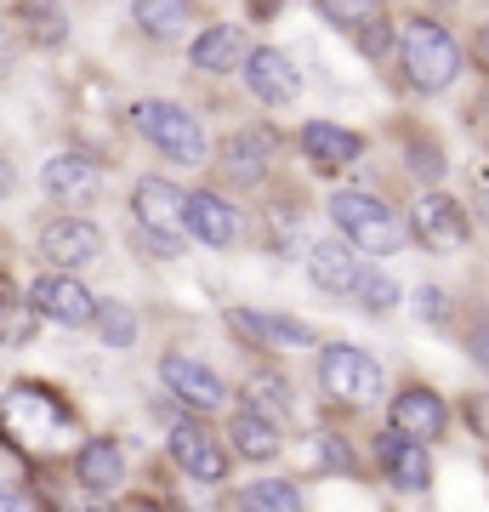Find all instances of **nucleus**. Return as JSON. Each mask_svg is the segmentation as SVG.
<instances>
[{
    "instance_id": "nucleus-16",
    "label": "nucleus",
    "mask_w": 489,
    "mask_h": 512,
    "mask_svg": "<svg viewBox=\"0 0 489 512\" xmlns=\"http://www.w3.org/2000/svg\"><path fill=\"white\" fill-rule=\"evenodd\" d=\"M376 461H381V473L393 478L399 490H427L433 484V461H427V444H410L399 439L393 427L376 439Z\"/></svg>"
},
{
    "instance_id": "nucleus-27",
    "label": "nucleus",
    "mask_w": 489,
    "mask_h": 512,
    "mask_svg": "<svg viewBox=\"0 0 489 512\" xmlns=\"http://www.w3.org/2000/svg\"><path fill=\"white\" fill-rule=\"evenodd\" d=\"M239 512H302V495L290 478H262V484H245Z\"/></svg>"
},
{
    "instance_id": "nucleus-31",
    "label": "nucleus",
    "mask_w": 489,
    "mask_h": 512,
    "mask_svg": "<svg viewBox=\"0 0 489 512\" xmlns=\"http://www.w3.org/2000/svg\"><path fill=\"white\" fill-rule=\"evenodd\" d=\"M359 302H364L370 313H387L393 302H399V285H393L387 274H376V268H370V274H364V285H359Z\"/></svg>"
},
{
    "instance_id": "nucleus-28",
    "label": "nucleus",
    "mask_w": 489,
    "mask_h": 512,
    "mask_svg": "<svg viewBox=\"0 0 489 512\" xmlns=\"http://www.w3.org/2000/svg\"><path fill=\"white\" fill-rule=\"evenodd\" d=\"M18 23L35 29V46H57V40L69 35V18L52 12V6H18Z\"/></svg>"
},
{
    "instance_id": "nucleus-25",
    "label": "nucleus",
    "mask_w": 489,
    "mask_h": 512,
    "mask_svg": "<svg viewBox=\"0 0 489 512\" xmlns=\"http://www.w3.org/2000/svg\"><path fill=\"white\" fill-rule=\"evenodd\" d=\"M245 404H251L256 416L285 421V416H290V404H296V393H290V382L279 376V370H256L251 382H245Z\"/></svg>"
},
{
    "instance_id": "nucleus-38",
    "label": "nucleus",
    "mask_w": 489,
    "mask_h": 512,
    "mask_svg": "<svg viewBox=\"0 0 489 512\" xmlns=\"http://www.w3.org/2000/svg\"><path fill=\"white\" fill-rule=\"evenodd\" d=\"M131 512H154V507H148V501H137V507H131Z\"/></svg>"
},
{
    "instance_id": "nucleus-5",
    "label": "nucleus",
    "mask_w": 489,
    "mask_h": 512,
    "mask_svg": "<svg viewBox=\"0 0 489 512\" xmlns=\"http://www.w3.org/2000/svg\"><path fill=\"white\" fill-rule=\"evenodd\" d=\"M137 126H143V137L160 148L165 160H177V165H200L205 160L200 120H194L188 109H177V103H143V109H137Z\"/></svg>"
},
{
    "instance_id": "nucleus-29",
    "label": "nucleus",
    "mask_w": 489,
    "mask_h": 512,
    "mask_svg": "<svg viewBox=\"0 0 489 512\" xmlns=\"http://www.w3.org/2000/svg\"><path fill=\"white\" fill-rule=\"evenodd\" d=\"M97 330H103V342H114V348H131V342H137V319H131L126 302H103Z\"/></svg>"
},
{
    "instance_id": "nucleus-19",
    "label": "nucleus",
    "mask_w": 489,
    "mask_h": 512,
    "mask_svg": "<svg viewBox=\"0 0 489 512\" xmlns=\"http://www.w3.org/2000/svg\"><path fill=\"white\" fill-rule=\"evenodd\" d=\"M74 478H80V490H86V495H114V490H120V478H126V456H120V444H114V439L80 444V456H74Z\"/></svg>"
},
{
    "instance_id": "nucleus-4",
    "label": "nucleus",
    "mask_w": 489,
    "mask_h": 512,
    "mask_svg": "<svg viewBox=\"0 0 489 512\" xmlns=\"http://www.w3.org/2000/svg\"><path fill=\"white\" fill-rule=\"evenodd\" d=\"M319 387H325V399L364 410V404L381 399V365L364 348H353V342H330L319 353Z\"/></svg>"
},
{
    "instance_id": "nucleus-35",
    "label": "nucleus",
    "mask_w": 489,
    "mask_h": 512,
    "mask_svg": "<svg viewBox=\"0 0 489 512\" xmlns=\"http://www.w3.org/2000/svg\"><path fill=\"white\" fill-rule=\"evenodd\" d=\"M467 342H472V359H478V365L489 370V313L478 319V325H472V336H467Z\"/></svg>"
},
{
    "instance_id": "nucleus-9",
    "label": "nucleus",
    "mask_w": 489,
    "mask_h": 512,
    "mask_svg": "<svg viewBox=\"0 0 489 512\" xmlns=\"http://www.w3.org/2000/svg\"><path fill=\"white\" fill-rule=\"evenodd\" d=\"M467 234H472V222L450 194H421L416 211H410V239H421L427 251H461Z\"/></svg>"
},
{
    "instance_id": "nucleus-10",
    "label": "nucleus",
    "mask_w": 489,
    "mask_h": 512,
    "mask_svg": "<svg viewBox=\"0 0 489 512\" xmlns=\"http://www.w3.org/2000/svg\"><path fill=\"white\" fill-rule=\"evenodd\" d=\"M387 427L410 444H433L450 427V410H444V399H438L433 387H404L399 399H393V410H387Z\"/></svg>"
},
{
    "instance_id": "nucleus-23",
    "label": "nucleus",
    "mask_w": 489,
    "mask_h": 512,
    "mask_svg": "<svg viewBox=\"0 0 489 512\" xmlns=\"http://www.w3.org/2000/svg\"><path fill=\"white\" fill-rule=\"evenodd\" d=\"M35 325H40L35 302L18 291L12 274H0V348H23V342L35 336Z\"/></svg>"
},
{
    "instance_id": "nucleus-17",
    "label": "nucleus",
    "mask_w": 489,
    "mask_h": 512,
    "mask_svg": "<svg viewBox=\"0 0 489 512\" xmlns=\"http://www.w3.org/2000/svg\"><path fill=\"white\" fill-rule=\"evenodd\" d=\"M359 131H347V126H330V120H308L302 126V154H308L325 177H336L342 165H353L359 160Z\"/></svg>"
},
{
    "instance_id": "nucleus-21",
    "label": "nucleus",
    "mask_w": 489,
    "mask_h": 512,
    "mask_svg": "<svg viewBox=\"0 0 489 512\" xmlns=\"http://www.w3.org/2000/svg\"><path fill=\"white\" fill-rule=\"evenodd\" d=\"M228 444H234L239 456H251V461H273L279 450H285V433H279V421L256 416L251 404H245V410H234V421H228Z\"/></svg>"
},
{
    "instance_id": "nucleus-11",
    "label": "nucleus",
    "mask_w": 489,
    "mask_h": 512,
    "mask_svg": "<svg viewBox=\"0 0 489 512\" xmlns=\"http://www.w3.org/2000/svg\"><path fill=\"white\" fill-rule=\"evenodd\" d=\"M131 211H137V228H148V234L182 239L177 228H188V194L171 188L165 177H143V183L131 188Z\"/></svg>"
},
{
    "instance_id": "nucleus-30",
    "label": "nucleus",
    "mask_w": 489,
    "mask_h": 512,
    "mask_svg": "<svg viewBox=\"0 0 489 512\" xmlns=\"http://www.w3.org/2000/svg\"><path fill=\"white\" fill-rule=\"evenodd\" d=\"M131 18H137V29H148V35H177L194 12H188V6H131Z\"/></svg>"
},
{
    "instance_id": "nucleus-26",
    "label": "nucleus",
    "mask_w": 489,
    "mask_h": 512,
    "mask_svg": "<svg viewBox=\"0 0 489 512\" xmlns=\"http://www.w3.org/2000/svg\"><path fill=\"white\" fill-rule=\"evenodd\" d=\"M330 23H342V29H359V46L370 57L387 52V12L381 6H325Z\"/></svg>"
},
{
    "instance_id": "nucleus-22",
    "label": "nucleus",
    "mask_w": 489,
    "mask_h": 512,
    "mask_svg": "<svg viewBox=\"0 0 489 512\" xmlns=\"http://www.w3.org/2000/svg\"><path fill=\"white\" fill-rule=\"evenodd\" d=\"M222 177L228 183H262L268 177V137L262 131H234L222 148Z\"/></svg>"
},
{
    "instance_id": "nucleus-33",
    "label": "nucleus",
    "mask_w": 489,
    "mask_h": 512,
    "mask_svg": "<svg viewBox=\"0 0 489 512\" xmlns=\"http://www.w3.org/2000/svg\"><path fill=\"white\" fill-rule=\"evenodd\" d=\"M0 512H40V501H35L29 484H6V490H0Z\"/></svg>"
},
{
    "instance_id": "nucleus-34",
    "label": "nucleus",
    "mask_w": 489,
    "mask_h": 512,
    "mask_svg": "<svg viewBox=\"0 0 489 512\" xmlns=\"http://www.w3.org/2000/svg\"><path fill=\"white\" fill-rule=\"evenodd\" d=\"M137 245H143V251H160V256H177V251H182V239H171V234H148V228H137Z\"/></svg>"
},
{
    "instance_id": "nucleus-2",
    "label": "nucleus",
    "mask_w": 489,
    "mask_h": 512,
    "mask_svg": "<svg viewBox=\"0 0 489 512\" xmlns=\"http://www.w3.org/2000/svg\"><path fill=\"white\" fill-rule=\"evenodd\" d=\"M399 63H404V80L416 86V92H444V86H455V74H461V46H455V35L444 29V23L433 18H416L404 23L399 35Z\"/></svg>"
},
{
    "instance_id": "nucleus-3",
    "label": "nucleus",
    "mask_w": 489,
    "mask_h": 512,
    "mask_svg": "<svg viewBox=\"0 0 489 512\" xmlns=\"http://www.w3.org/2000/svg\"><path fill=\"white\" fill-rule=\"evenodd\" d=\"M330 222H336V234H342L353 251H370V256L399 251L404 239H410L404 217L387 200H376V194H336V200H330Z\"/></svg>"
},
{
    "instance_id": "nucleus-15",
    "label": "nucleus",
    "mask_w": 489,
    "mask_h": 512,
    "mask_svg": "<svg viewBox=\"0 0 489 512\" xmlns=\"http://www.w3.org/2000/svg\"><path fill=\"white\" fill-rule=\"evenodd\" d=\"M160 376H165V387H171V399L177 404H194V410H217L222 399H228V387H222V376L217 370H205L200 359H182V353H171L160 365Z\"/></svg>"
},
{
    "instance_id": "nucleus-32",
    "label": "nucleus",
    "mask_w": 489,
    "mask_h": 512,
    "mask_svg": "<svg viewBox=\"0 0 489 512\" xmlns=\"http://www.w3.org/2000/svg\"><path fill=\"white\" fill-rule=\"evenodd\" d=\"M461 416H467V427L478 433V439L489 444V393H467V404H461Z\"/></svg>"
},
{
    "instance_id": "nucleus-12",
    "label": "nucleus",
    "mask_w": 489,
    "mask_h": 512,
    "mask_svg": "<svg viewBox=\"0 0 489 512\" xmlns=\"http://www.w3.org/2000/svg\"><path fill=\"white\" fill-rule=\"evenodd\" d=\"M364 274H370V268L353 256V245H347V239H319V245L308 251V279L325 296H359Z\"/></svg>"
},
{
    "instance_id": "nucleus-13",
    "label": "nucleus",
    "mask_w": 489,
    "mask_h": 512,
    "mask_svg": "<svg viewBox=\"0 0 489 512\" xmlns=\"http://www.w3.org/2000/svg\"><path fill=\"white\" fill-rule=\"evenodd\" d=\"M245 86H251L256 103H268V109H285V103H296V92H302V74H296V63H290L285 52H273V46H256L251 63H245Z\"/></svg>"
},
{
    "instance_id": "nucleus-6",
    "label": "nucleus",
    "mask_w": 489,
    "mask_h": 512,
    "mask_svg": "<svg viewBox=\"0 0 489 512\" xmlns=\"http://www.w3.org/2000/svg\"><path fill=\"white\" fill-rule=\"evenodd\" d=\"M29 302H35L40 319H52V325H63V330H86V325H97V313H103V302H91V291L74 274L35 279Z\"/></svg>"
},
{
    "instance_id": "nucleus-1",
    "label": "nucleus",
    "mask_w": 489,
    "mask_h": 512,
    "mask_svg": "<svg viewBox=\"0 0 489 512\" xmlns=\"http://www.w3.org/2000/svg\"><path fill=\"white\" fill-rule=\"evenodd\" d=\"M0 433H6L12 450H23L29 461H40L74 433V410H69V399H57L52 387L23 382V387H12V393L0 399Z\"/></svg>"
},
{
    "instance_id": "nucleus-20",
    "label": "nucleus",
    "mask_w": 489,
    "mask_h": 512,
    "mask_svg": "<svg viewBox=\"0 0 489 512\" xmlns=\"http://www.w3.org/2000/svg\"><path fill=\"white\" fill-rule=\"evenodd\" d=\"M188 234L200 245H234L239 239V211L222 194H188Z\"/></svg>"
},
{
    "instance_id": "nucleus-8",
    "label": "nucleus",
    "mask_w": 489,
    "mask_h": 512,
    "mask_svg": "<svg viewBox=\"0 0 489 512\" xmlns=\"http://www.w3.org/2000/svg\"><path fill=\"white\" fill-rule=\"evenodd\" d=\"M171 461H177L188 478H200V484H217V478H228V450H222V439L205 427L200 416L171 427Z\"/></svg>"
},
{
    "instance_id": "nucleus-36",
    "label": "nucleus",
    "mask_w": 489,
    "mask_h": 512,
    "mask_svg": "<svg viewBox=\"0 0 489 512\" xmlns=\"http://www.w3.org/2000/svg\"><path fill=\"white\" fill-rule=\"evenodd\" d=\"M12 63H18V40H12V29L0 23V86H6V74H12Z\"/></svg>"
},
{
    "instance_id": "nucleus-37",
    "label": "nucleus",
    "mask_w": 489,
    "mask_h": 512,
    "mask_svg": "<svg viewBox=\"0 0 489 512\" xmlns=\"http://www.w3.org/2000/svg\"><path fill=\"white\" fill-rule=\"evenodd\" d=\"M478 57H484V63H489V23H484V29H478Z\"/></svg>"
},
{
    "instance_id": "nucleus-7",
    "label": "nucleus",
    "mask_w": 489,
    "mask_h": 512,
    "mask_svg": "<svg viewBox=\"0 0 489 512\" xmlns=\"http://www.w3.org/2000/svg\"><path fill=\"white\" fill-rule=\"evenodd\" d=\"M40 188H46L63 211H86V205H97V194H103V165L91 160V154H52L46 171H40Z\"/></svg>"
},
{
    "instance_id": "nucleus-18",
    "label": "nucleus",
    "mask_w": 489,
    "mask_h": 512,
    "mask_svg": "<svg viewBox=\"0 0 489 512\" xmlns=\"http://www.w3.org/2000/svg\"><path fill=\"white\" fill-rule=\"evenodd\" d=\"M188 63L205 69V74H234L239 63H251V57H245V29H234V23L200 29V40L188 46Z\"/></svg>"
},
{
    "instance_id": "nucleus-14",
    "label": "nucleus",
    "mask_w": 489,
    "mask_h": 512,
    "mask_svg": "<svg viewBox=\"0 0 489 512\" xmlns=\"http://www.w3.org/2000/svg\"><path fill=\"white\" fill-rule=\"evenodd\" d=\"M40 251H46L52 268H80V262H91V256L103 251V234L86 217H52L40 228Z\"/></svg>"
},
{
    "instance_id": "nucleus-24",
    "label": "nucleus",
    "mask_w": 489,
    "mask_h": 512,
    "mask_svg": "<svg viewBox=\"0 0 489 512\" xmlns=\"http://www.w3.org/2000/svg\"><path fill=\"white\" fill-rule=\"evenodd\" d=\"M234 330L239 336H251V342H262V348H308L313 330L296 325V319H273V313H234Z\"/></svg>"
}]
</instances>
